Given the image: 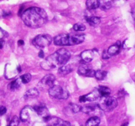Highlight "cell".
Instances as JSON below:
<instances>
[{
  "mask_svg": "<svg viewBox=\"0 0 135 126\" xmlns=\"http://www.w3.org/2000/svg\"><path fill=\"white\" fill-rule=\"evenodd\" d=\"M24 23L32 28L42 27L47 22V14L42 8L32 7L25 10L21 15Z\"/></svg>",
  "mask_w": 135,
  "mask_h": 126,
  "instance_id": "6da1fadb",
  "label": "cell"
},
{
  "mask_svg": "<svg viewBox=\"0 0 135 126\" xmlns=\"http://www.w3.org/2000/svg\"><path fill=\"white\" fill-rule=\"evenodd\" d=\"M71 57V53L67 49L64 48L57 50L56 52L50 55L42 63L41 66L44 70H51L57 66L65 65Z\"/></svg>",
  "mask_w": 135,
  "mask_h": 126,
  "instance_id": "7a4b0ae2",
  "label": "cell"
},
{
  "mask_svg": "<svg viewBox=\"0 0 135 126\" xmlns=\"http://www.w3.org/2000/svg\"><path fill=\"white\" fill-rule=\"evenodd\" d=\"M85 36L83 34H59L54 38V42L56 45H75L83 43Z\"/></svg>",
  "mask_w": 135,
  "mask_h": 126,
  "instance_id": "3957f363",
  "label": "cell"
},
{
  "mask_svg": "<svg viewBox=\"0 0 135 126\" xmlns=\"http://www.w3.org/2000/svg\"><path fill=\"white\" fill-rule=\"evenodd\" d=\"M117 106V101L113 97H103L100 99L98 106L101 110L105 112H110L114 110Z\"/></svg>",
  "mask_w": 135,
  "mask_h": 126,
  "instance_id": "277c9868",
  "label": "cell"
},
{
  "mask_svg": "<svg viewBox=\"0 0 135 126\" xmlns=\"http://www.w3.org/2000/svg\"><path fill=\"white\" fill-rule=\"evenodd\" d=\"M49 94L52 98L62 100L67 99L69 96V92L59 85H54L50 88L49 89Z\"/></svg>",
  "mask_w": 135,
  "mask_h": 126,
  "instance_id": "5b68a950",
  "label": "cell"
},
{
  "mask_svg": "<svg viewBox=\"0 0 135 126\" xmlns=\"http://www.w3.org/2000/svg\"><path fill=\"white\" fill-rule=\"evenodd\" d=\"M52 42V38L47 34L38 35L33 39L32 43L38 48H44L50 45Z\"/></svg>",
  "mask_w": 135,
  "mask_h": 126,
  "instance_id": "8992f818",
  "label": "cell"
},
{
  "mask_svg": "<svg viewBox=\"0 0 135 126\" xmlns=\"http://www.w3.org/2000/svg\"><path fill=\"white\" fill-rule=\"evenodd\" d=\"M55 77L52 74H48L46 75V76L42 79L40 82L39 83V86L41 88L43 89H50V88L52 87L54 85V82H55Z\"/></svg>",
  "mask_w": 135,
  "mask_h": 126,
  "instance_id": "52a82bcc",
  "label": "cell"
},
{
  "mask_svg": "<svg viewBox=\"0 0 135 126\" xmlns=\"http://www.w3.org/2000/svg\"><path fill=\"white\" fill-rule=\"evenodd\" d=\"M33 110H34V112H36V114H38V115H39L40 116L42 117L46 122H47V121L51 118L47 108H46L44 105H36V106H34Z\"/></svg>",
  "mask_w": 135,
  "mask_h": 126,
  "instance_id": "ba28073f",
  "label": "cell"
},
{
  "mask_svg": "<svg viewBox=\"0 0 135 126\" xmlns=\"http://www.w3.org/2000/svg\"><path fill=\"white\" fill-rule=\"evenodd\" d=\"M78 73L81 76H86V77H94L95 76L96 71L94 70L86 64H84L79 66L78 69Z\"/></svg>",
  "mask_w": 135,
  "mask_h": 126,
  "instance_id": "9c48e42d",
  "label": "cell"
},
{
  "mask_svg": "<svg viewBox=\"0 0 135 126\" xmlns=\"http://www.w3.org/2000/svg\"><path fill=\"white\" fill-rule=\"evenodd\" d=\"M48 126H71L69 122L56 117L50 118L47 121Z\"/></svg>",
  "mask_w": 135,
  "mask_h": 126,
  "instance_id": "30bf717a",
  "label": "cell"
},
{
  "mask_svg": "<svg viewBox=\"0 0 135 126\" xmlns=\"http://www.w3.org/2000/svg\"><path fill=\"white\" fill-rule=\"evenodd\" d=\"M100 107L98 106V105L96 104H86L85 106L81 107V110L80 111H82L83 112L87 114H92L96 112V110H99Z\"/></svg>",
  "mask_w": 135,
  "mask_h": 126,
  "instance_id": "8fae6325",
  "label": "cell"
},
{
  "mask_svg": "<svg viewBox=\"0 0 135 126\" xmlns=\"http://www.w3.org/2000/svg\"><path fill=\"white\" fill-rule=\"evenodd\" d=\"M94 52L92 50H86L81 53V58L84 62H90L94 59Z\"/></svg>",
  "mask_w": 135,
  "mask_h": 126,
  "instance_id": "7c38bea8",
  "label": "cell"
},
{
  "mask_svg": "<svg viewBox=\"0 0 135 126\" xmlns=\"http://www.w3.org/2000/svg\"><path fill=\"white\" fill-rule=\"evenodd\" d=\"M85 97L86 101H90H90H94L97 100L98 98L100 97V94L98 89H94L93 91L91 92V93L86 94Z\"/></svg>",
  "mask_w": 135,
  "mask_h": 126,
  "instance_id": "4fadbf2b",
  "label": "cell"
},
{
  "mask_svg": "<svg viewBox=\"0 0 135 126\" xmlns=\"http://www.w3.org/2000/svg\"><path fill=\"white\" fill-rule=\"evenodd\" d=\"M121 42L117 41V43L113 45L110 46L109 47L108 50V52L110 56H113V55H115L116 54H117L119 52L120 50V47H121Z\"/></svg>",
  "mask_w": 135,
  "mask_h": 126,
  "instance_id": "5bb4252c",
  "label": "cell"
},
{
  "mask_svg": "<svg viewBox=\"0 0 135 126\" xmlns=\"http://www.w3.org/2000/svg\"><path fill=\"white\" fill-rule=\"evenodd\" d=\"M39 96V91L35 88L29 89L28 91L25 93V98L28 99V98H33Z\"/></svg>",
  "mask_w": 135,
  "mask_h": 126,
  "instance_id": "9a60e30c",
  "label": "cell"
},
{
  "mask_svg": "<svg viewBox=\"0 0 135 126\" xmlns=\"http://www.w3.org/2000/svg\"><path fill=\"white\" fill-rule=\"evenodd\" d=\"M99 1H100L99 7L103 10L109 9L113 5V0H99Z\"/></svg>",
  "mask_w": 135,
  "mask_h": 126,
  "instance_id": "2e32d148",
  "label": "cell"
},
{
  "mask_svg": "<svg viewBox=\"0 0 135 126\" xmlns=\"http://www.w3.org/2000/svg\"><path fill=\"white\" fill-rule=\"evenodd\" d=\"M73 70V68H72L71 66L68 65V64H65V65L59 67V70H58V72H59V74L62 75V76H65V75L71 73Z\"/></svg>",
  "mask_w": 135,
  "mask_h": 126,
  "instance_id": "e0dca14e",
  "label": "cell"
},
{
  "mask_svg": "<svg viewBox=\"0 0 135 126\" xmlns=\"http://www.w3.org/2000/svg\"><path fill=\"white\" fill-rule=\"evenodd\" d=\"M100 123V118L98 116H92L87 120L85 126H98Z\"/></svg>",
  "mask_w": 135,
  "mask_h": 126,
  "instance_id": "ac0fdd59",
  "label": "cell"
},
{
  "mask_svg": "<svg viewBox=\"0 0 135 126\" xmlns=\"http://www.w3.org/2000/svg\"><path fill=\"white\" fill-rule=\"evenodd\" d=\"M29 108L28 107H25V108L22 109L20 114V118L22 122H27L30 119V113H29Z\"/></svg>",
  "mask_w": 135,
  "mask_h": 126,
  "instance_id": "d6986e66",
  "label": "cell"
},
{
  "mask_svg": "<svg viewBox=\"0 0 135 126\" xmlns=\"http://www.w3.org/2000/svg\"><path fill=\"white\" fill-rule=\"evenodd\" d=\"M86 5L87 8L90 10L96 9L99 7L100 1L99 0H87L86 2Z\"/></svg>",
  "mask_w": 135,
  "mask_h": 126,
  "instance_id": "ffe728a7",
  "label": "cell"
},
{
  "mask_svg": "<svg viewBox=\"0 0 135 126\" xmlns=\"http://www.w3.org/2000/svg\"><path fill=\"white\" fill-rule=\"evenodd\" d=\"M80 110H81V107L75 104H70L67 106V112H71V114H75V113L80 111Z\"/></svg>",
  "mask_w": 135,
  "mask_h": 126,
  "instance_id": "44dd1931",
  "label": "cell"
},
{
  "mask_svg": "<svg viewBox=\"0 0 135 126\" xmlns=\"http://www.w3.org/2000/svg\"><path fill=\"white\" fill-rule=\"evenodd\" d=\"M21 83H22V81H21V78L17 79L9 84V88L11 90H16L21 87Z\"/></svg>",
  "mask_w": 135,
  "mask_h": 126,
  "instance_id": "7402d4cb",
  "label": "cell"
},
{
  "mask_svg": "<svg viewBox=\"0 0 135 126\" xmlns=\"http://www.w3.org/2000/svg\"><path fill=\"white\" fill-rule=\"evenodd\" d=\"M99 92H100V96L102 97H108V96H109L111 93V90L107 87L104 86H101L99 87L98 89Z\"/></svg>",
  "mask_w": 135,
  "mask_h": 126,
  "instance_id": "603a6c76",
  "label": "cell"
},
{
  "mask_svg": "<svg viewBox=\"0 0 135 126\" xmlns=\"http://www.w3.org/2000/svg\"><path fill=\"white\" fill-rule=\"evenodd\" d=\"M87 22L91 25H96L98 24L99 23H100V21H101V19H100V17H90L89 18H88L86 19Z\"/></svg>",
  "mask_w": 135,
  "mask_h": 126,
  "instance_id": "cb8c5ba5",
  "label": "cell"
},
{
  "mask_svg": "<svg viewBox=\"0 0 135 126\" xmlns=\"http://www.w3.org/2000/svg\"><path fill=\"white\" fill-rule=\"evenodd\" d=\"M107 76V72L104 70H97L95 74V77L98 80H102Z\"/></svg>",
  "mask_w": 135,
  "mask_h": 126,
  "instance_id": "d4e9b609",
  "label": "cell"
},
{
  "mask_svg": "<svg viewBox=\"0 0 135 126\" xmlns=\"http://www.w3.org/2000/svg\"><path fill=\"white\" fill-rule=\"evenodd\" d=\"M20 78H21L22 83H27L30 81V80L32 79V76L30 74H24L22 76H21Z\"/></svg>",
  "mask_w": 135,
  "mask_h": 126,
  "instance_id": "484cf974",
  "label": "cell"
},
{
  "mask_svg": "<svg viewBox=\"0 0 135 126\" xmlns=\"http://www.w3.org/2000/svg\"><path fill=\"white\" fill-rule=\"evenodd\" d=\"M73 29L75 31H84L86 30V26L83 24L76 23L73 26Z\"/></svg>",
  "mask_w": 135,
  "mask_h": 126,
  "instance_id": "4316f807",
  "label": "cell"
},
{
  "mask_svg": "<svg viewBox=\"0 0 135 126\" xmlns=\"http://www.w3.org/2000/svg\"><path fill=\"white\" fill-rule=\"evenodd\" d=\"M18 123H19V119H18V117L15 116L11 120L9 125L11 126H18Z\"/></svg>",
  "mask_w": 135,
  "mask_h": 126,
  "instance_id": "83f0119b",
  "label": "cell"
},
{
  "mask_svg": "<svg viewBox=\"0 0 135 126\" xmlns=\"http://www.w3.org/2000/svg\"><path fill=\"white\" fill-rule=\"evenodd\" d=\"M7 109L5 106H0V116H3V114H5L6 113Z\"/></svg>",
  "mask_w": 135,
  "mask_h": 126,
  "instance_id": "f1b7e54d",
  "label": "cell"
},
{
  "mask_svg": "<svg viewBox=\"0 0 135 126\" xmlns=\"http://www.w3.org/2000/svg\"><path fill=\"white\" fill-rule=\"evenodd\" d=\"M110 55L108 54V51H104V52H103V55H102V58L104 59H109V57H110Z\"/></svg>",
  "mask_w": 135,
  "mask_h": 126,
  "instance_id": "f546056e",
  "label": "cell"
},
{
  "mask_svg": "<svg viewBox=\"0 0 135 126\" xmlns=\"http://www.w3.org/2000/svg\"><path fill=\"white\" fill-rule=\"evenodd\" d=\"M79 101H80V102H84L86 101V97L85 95H83V96H81V97H80V98H79Z\"/></svg>",
  "mask_w": 135,
  "mask_h": 126,
  "instance_id": "4dcf8cb0",
  "label": "cell"
},
{
  "mask_svg": "<svg viewBox=\"0 0 135 126\" xmlns=\"http://www.w3.org/2000/svg\"><path fill=\"white\" fill-rule=\"evenodd\" d=\"M38 56H39V57H40V58L44 57V52H43V51H40L39 54H38Z\"/></svg>",
  "mask_w": 135,
  "mask_h": 126,
  "instance_id": "1f68e13d",
  "label": "cell"
},
{
  "mask_svg": "<svg viewBox=\"0 0 135 126\" xmlns=\"http://www.w3.org/2000/svg\"><path fill=\"white\" fill-rule=\"evenodd\" d=\"M3 36H4V32L3 31L2 29L0 28V39H1Z\"/></svg>",
  "mask_w": 135,
  "mask_h": 126,
  "instance_id": "d6a6232c",
  "label": "cell"
},
{
  "mask_svg": "<svg viewBox=\"0 0 135 126\" xmlns=\"http://www.w3.org/2000/svg\"><path fill=\"white\" fill-rule=\"evenodd\" d=\"M18 43L19 45H23L25 44V42H24L23 40H19L18 41Z\"/></svg>",
  "mask_w": 135,
  "mask_h": 126,
  "instance_id": "836d02e7",
  "label": "cell"
},
{
  "mask_svg": "<svg viewBox=\"0 0 135 126\" xmlns=\"http://www.w3.org/2000/svg\"><path fill=\"white\" fill-rule=\"evenodd\" d=\"M3 45H4V42L0 41V49L3 48Z\"/></svg>",
  "mask_w": 135,
  "mask_h": 126,
  "instance_id": "e575fe53",
  "label": "cell"
},
{
  "mask_svg": "<svg viewBox=\"0 0 135 126\" xmlns=\"http://www.w3.org/2000/svg\"><path fill=\"white\" fill-rule=\"evenodd\" d=\"M7 126H11V125H7Z\"/></svg>",
  "mask_w": 135,
  "mask_h": 126,
  "instance_id": "d590c367",
  "label": "cell"
},
{
  "mask_svg": "<svg viewBox=\"0 0 135 126\" xmlns=\"http://www.w3.org/2000/svg\"><path fill=\"white\" fill-rule=\"evenodd\" d=\"M0 1H1V0H0Z\"/></svg>",
  "mask_w": 135,
  "mask_h": 126,
  "instance_id": "8d00e7d4",
  "label": "cell"
}]
</instances>
